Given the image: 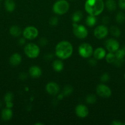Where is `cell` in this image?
<instances>
[{
    "label": "cell",
    "instance_id": "cell-14",
    "mask_svg": "<svg viewBox=\"0 0 125 125\" xmlns=\"http://www.w3.org/2000/svg\"><path fill=\"white\" fill-rule=\"evenodd\" d=\"M22 61V57L20 54L13 53L9 58V63L13 67H16L20 64Z\"/></svg>",
    "mask_w": 125,
    "mask_h": 125
},
{
    "label": "cell",
    "instance_id": "cell-6",
    "mask_svg": "<svg viewBox=\"0 0 125 125\" xmlns=\"http://www.w3.org/2000/svg\"><path fill=\"white\" fill-rule=\"evenodd\" d=\"M73 33L75 36L80 39H84L88 36V31L85 26L73 23Z\"/></svg>",
    "mask_w": 125,
    "mask_h": 125
},
{
    "label": "cell",
    "instance_id": "cell-20",
    "mask_svg": "<svg viewBox=\"0 0 125 125\" xmlns=\"http://www.w3.org/2000/svg\"><path fill=\"white\" fill-rule=\"evenodd\" d=\"M105 6L110 12H113L116 9V2L115 0H106Z\"/></svg>",
    "mask_w": 125,
    "mask_h": 125
},
{
    "label": "cell",
    "instance_id": "cell-3",
    "mask_svg": "<svg viewBox=\"0 0 125 125\" xmlns=\"http://www.w3.org/2000/svg\"><path fill=\"white\" fill-rule=\"evenodd\" d=\"M69 9V4L66 0H58L53 6V11L56 15H62Z\"/></svg>",
    "mask_w": 125,
    "mask_h": 125
},
{
    "label": "cell",
    "instance_id": "cell-2",
    "mask_svg": "<svg viewBox=\"0 0 125 125\" xmlns=\"http://www.w3.org/2000/svg\"><path fill=\"white\" fill-rule=\"evenodd\" d=\"M105 3L103 0H86L85 10L88 15L93 16L99 15L103 12Z\"/></svg>",
    "mask_w": 125,
    "mask_h": 125
},
{
    "label": "cell",
    "instance_id": "cell-33",
    "mask_svg": "<svg viewBox=\"0 0 125 125\" xmlns=\"http://www.w3.org/2000/svg\"><path fill=\"white\" fill-rule=\"evenodd\" d=\"M47 43H48L47 40V39H45V38L44 37L41 38V39H40V40H39V44H40V46H45Z\"/></svg>",
    "mask_w": 125,
    "mask_h": 125
},
{
    "label": "cell",
    "instance_id": "cell-42",
    "mask_svg": "<svg viewBox=\"0 0 125 125\" xmlns=\"http://www.w3.org/2000/svg\"><path fill=\"white\" fill-rule=\"evenodd\" d=\"M124 78H125V74H124Z\"/></svg>",
    "mask_w": 125,
    "mask_h": 125
},
{
    "label": "cell",
    "instance_id": "cell-23",
    "mask_svg": "<svg viewBox=\"0 0 125 125\" xmlns=\"http://www.w3.org/2000/svg\"><path fill=\"white\" fill-rule=\"evenodd\" d=\"M83 17V13L80 10H77L72 14V20L74 23H78L82 20Z\"/></svg>",
    "mask_w": 125,
    "mask_h": 125
},
{
    "label": "cell",
    "instance_id": "cell-9",
    "mask_svg": "<svg viewBox=\"0 0 125 125\" xmlns=\"http://www.w3.org/2000/svg\"><path fill=\"white\" fill-rule=\"evenodd\" d=\"M109 29L105 24L99 25L94 29V35L98 39H102L107 37L109 34Z\"/></svg>",
    "mask_w": 125,
    "mask_h": 125
},
{
    "label": "cell",
    "instance_id": "cell-18",
    "mask_svg": "<svg viewBox=\"0 0 125 125\" xmlns=\"http://www.w3.org/2000/svg\"><path fill=\"white\" fill-rule=\"evenodd\" d=\"M15 2L13 0H5L4 7L7 12H13L15 9Z\"/></svg>",
    "mask_w": 125,
    "mask_h": 125
},
{
    "label": "cell",
    "instance_id": "cell-31",
    "mask_svg": "<svg viewBox=\"0 0 125 125\" xmlns=\"http://www.w3.org/2000/svg\"><path fill=\"white\" fill-rule=\"evenodd\" d=\"M49 23L51 26H56L58 24V18L56 17H52L49 20Z\"/></svg>",
    "mask_w": 125,
    "mask_h": 125
},
{
    "label": "cell",
    "instance_id": "cell-40",
    "mask_svg": "<svg viewBox=\"0 0 125 125\" xmlns=\"http://www.w3.org/2000/svg\"><path fill=\"white\" fill-rule=\"evenodd\" d=\"M25 43V39L24 37L22 38V39H20L19 40V43L20 44V45H23Z\"/></svg>",
    "mask_w": 125,
    "mask_h": 125
},
{
    "label": "cell",
    "instance_id": "cell-28",
    "mask_svg": "<svg viewBox=\"0 0 125 125\" xmlns=\"http://www.w3.org/2000/svg\"><path fill=\"white\" fill-rule=\"evenodd\" d=\"M86 102L88 104H94L96 101V96L93 94H89L86 96Z\"/></svg>",
    "mask_w": 125,
    "mask_h": 125
},
{
    "label": "cell",
    "instance_id": "cell-7",
    "mask_svg": "<svg viewBox=\"0 0 125 125\" xmlns=\"http://www.w3.org/2000/svg\"><path fill=\"white\" fill-rule=\"evenodd\" d=\"M23 37L27 40H33L39 35V31L36 27L29 26L25 28L22 32Z\"/></svg>",
    "mask_w": 125,
    "mask_h": 125
},
{
    "label": "cell",
    "instance_id": "cell-22",
    "mask_svg": "<svg viewBox=\"0 0 125 125\" xmlns=\"http://www.w3.org/2000/svg\"><path fill=\"white\" fill-rule=\"evenodd\" d=\"M86 24L89 27H93L96 24L97 22V19L95 16L88 15V17H87L85 20Z\"/></svg>",
    "mask_w": 125,
    "mask_h": 125
},
{
    "label": "cell",
    "instance_id": "cell-5",
    "mask_svg": "<svg viewBox=\"0 0 125 125\" xmlns=\"http://www.w3.org/2000/svg\"><path fill=\"white\" fill-rule=\"evenodd\" d=\"M78 54L83 58H89L93 54V48L90 44L83 43L78 46Z\"/></svg>",
    "mask_w": 125,
    "mask_h": 125
},
{
    "label": "cell",
    "instance_id": "cell-38",
    "mask_svg": "<svg viewBox=\"0 0 125 125\" xmlns=\"http://www.w3.org/2000/svg\"><path fill=\"white\" fill-rule=\"evenodd\" d=\"M6 107L7 108H12L13 107V103L12 101H8V102H6Z\"/></svg>",
    "mask_w": 125,
    "mask_h": 125
},
{
    "label": "cell",
    "instance_id": "cell-39",
    "mask_svg": "<svg viewBox=\"0 0 125 125\" xmlns=\"http://www.w3.org/2000/svg\"><path fill=\"white\" fill-rule=\"evenodd\" d=\"M112 125H123V123H121V122H120L119 120H113L112 123Z\"/></svg>",
    "mask_w": 125,
    "mask_h": 125
},
{
    "label": "cell",
    "instance_id": "cell-21",
    "mask_svg": "<svg viewBox=\"0 0 125 125\" xmlns=\"http://www.w3.org/2000/svg\"><path fill=\"white\" fill-rule=\"evenodd\" d=\"M109 31L110 32V34H111V35L113 36L114 37H119L121 34V30L116 26H111Z\"/></svg>",
    "mask_w": 125,
    "mask_h": 125
},
{
    "label": "cell",
    "instance_id": "cell-45",
    "mask_svg": "<svg viewBox=\"0 0 125 125\" xmlns=\"http://www.w3.org/2000/svg\"><path fill=\"white\" fill-rule=\"evenodd\" d=\"M0 1H2V0H0Z\"/></svg>",
    "mask_w": 125,
    "mask_h": 125
},
{
    "label": "cell",
    "instance_id": "cell-32",
    "mask_svg": "<svg viewBox=\"0 0 125 125\" xmlns=\"http://www.w3.org/2000/svg\"><path fill=\"white\" fill-rule=\"evenodd\" d=\"M124 62V59H115V61L113 62V64L115 65L116 67H121V65H123Z\"/></svg>",
    "mask_w": 125,
    "mask_h": 125
},
{
    "label": "cell",
    "instance_id": "cell-25",
    "mask_svg": "<svg viewBox=\"0 0 125 125\" xmlns=\"http://www.w3.org/2000/svg\"><path fill=\"white\" fill-rule=\"evenodd\" d=\"M116 59H123L125 57V49L124 48L120 49L119 48L115 52H114Z\"/></svg>",
    "mask_w": 125,
    "mask_h": 125
},
{
    "label": "cell",
    "instance_id": "cell-35",
    "mask_svg": "<svg viewBox=\"0 0 125 125\" xmlns=\"http://www.w3.org/2000/svg\"><path fill=\"white\" fill-rule=\"evenodd\" d=\"M118 6L121 9L125 10V0H118Z\"/></svg>",
    "mask_w": 125,
    "mask_h": 125
},
{
    "label": "cell",
    "instance_id": "cell-13",
    "mask_svg": "<svg viewBox=\"0 0 125 125\" xmlns=\"http://www.w3.org/2000/svg\"><path fill=\"white\" fill-rule=\"evenodd\" d=\"M29 76L33 78H38L42 75V70L37 65L31 66L28 70Z\"/></svg>",
    "mask_w": 125,
    "mask_h": 125
},
{
    "label": "cell",
    "instance_id": "cell-26",
    "mask_svg": "<svg viewBox=\"0 0 125 125\" xmlns=\"http://www.w3.org/2000/svg\"><path fill=\"white\" fill-rule=\"evenodd\" d=\"M105 58L107 63H113L114 61H115L116 57H115V55L114 52H109L107 54H106Z\"/></svg>",
    "mask_w": 125,
    "mask_h": 125
},
{
    "label": "cell",
    "instance_id": "cell-24",
    "mask_svg": "<svg viewBox=\"0 0 125 125\" xmlns=\"http://www.w3.org/2000/svg\"><path fill=\"white\" fill-rule=\"evenodd\" d=\"M115 20L119 24H122L125 21V14L123 12H118L115 16Z\"/></svg>",
    "mask_w": 125,
    "mask_h": 125
},
{
    "label": "cell",
    "instance_id": "cell-29",
    "mask_svg": "<svg viewBox=\"0 0 125 125\" xmlns=\"http://www.w3.org/2000/svg\"><path fill=\"white\" fill-rule=\"evenodd\" d=\"M13 98V95L12 93L11 92H7L6 94L4 97V100L5 103L8 102V101H12Z\"/></svg>",
    "mask_w": 125,
    "mask_h": 125
},
{
    "label": "cell",
    "instance_id": "cell-44",
    "mask_svg": "<svg viewBox=\"0 0 125 125\" xmlns=\"http://www.w3.org/2000/svg\"><path fill=\"white\" fill-rule=\"evenodd\" d=\"M123 125H125V123H123Z\"/></svg>",
    "mask_w": 125,
    "mask_h": 125
},
{
    "label": "cell",
    "instance_id": "cell-4",
    "mask_svg": "<svg viewBox=\"0 0 125 125\" xmlns=\"http://www.w3.org/2000/svg\"><path fill=\"white\" fill-rule=\"evenodd\" d=\"M40 48L36 44L29 43L24 48V52L26 56L30 59H36L40 54Z\"/></svg>",
    "mask_w": 125,
    "mask_h": 125
},
{
    "label": "cell",
    "instance_id": "cell-15",
    "mask_svg": "<svg viewBox=\"0 0 125 125\" xmlns=\"http://www.w3.org/2000/svg\"><path fill=\"white\" fill-rule=\"evenodd\" d=\"M106 51L103 48L99 47L97 48L94 51H93V56L96 60H101L105 58L106 56Z\"/></svg>",
    "mask_w": 125,
    "mask_h": 125
},
{
    "label": "cell",
    "instance_id": "cell-17",
    "mask_svg": "<svg viewBox=\"0 0 125 125\" xmlns=\"http://www.w3.org/2000/svg\"><path fill=\"white\" fill-rule=\"evenodd\" d=\"M9 33L12 36L14 37H18L22 34V31L20 27H18V26L13 25L10 28Z\"/></svg>",
    "mask_w": 125,
    "mask_h": 125
},
{
    "label": "cell",
    "instance_id": "cell-12",
    "mask_svg": "<svg viewBox=\"0 0 125 125\" xmlns=\"http://www.w3.org/2000/svg\"><path fill=\"white\" fill-rule=\"evenodd\" d=\"M45 90L49 95L55 96L60 92V87L55 82H49L46 85Z\"/></svg>",
    "mask_w": 125,
    "mask_h": 125
},
{
    "label": "cell",
    "instance_id": "cell-41",
    "mask_svg": "<svg viewBox=\"0 0 125 125\" xmlns=\"http://www.w3.org/2000/svg\"><path fill=\"white\" fill-rule=\"evenodd\" d=\"M35 125H43L42 123H35Z\"/></svg>",
    "mask_w": 125,
    "mask_h": 125
},
{
    "label": "cell",
    "instance_id": "cell-10",
    "mask_svg": "<svg viewBox=\"0 0 125 125\" xmlns=\"http://www.w3.org/2000/svg\"><path fill=\"white\" fill-rule=\"evenodd\" d=\"M105 46L109 52H115L120 48V43L116 39H109L105 41Z\"/></svg>",
    "mask_w": 125,
    "mask_h": 125
},
{
    "label": "cell",
    "instance_id": "cell-37",
    "mask_svg": "<svg viewBox=\"0 0 125 125\" xmlns=\"http://www.w3.org/2000/svg\"><path fill=\"white\" fill-rule=\"evenodd\" d=\"M19 78L20 79H22V80H25V79L27 78V74H26L25 73H22L20 74Z\"/></svg>",
    "mask_w": 125,
    "mask_h": 125
},
{
    "label": "cell",
    "instance_id": "cell-11",
    "mask_svg": "<svg viewBox=\"0 0 125 125\" xmlns=\"http://www.w3.org/2000/svg\"><path fill=\"white\" fill-rule=\"evenodd\" d=\"M75 112L77 117L82 118L87 117L89 114V111L87 106L82 104H80L76 106Z\"/></svg>",
    "mask_w": 125,
    "mask_h": 125
},
{
    "label": "cell",
    "instance_id": "cell-43",
    "mask_svg": "<svg viewBox=\"0 0 125 125\" xmlns=\"http://www.w3.org/2000/svg\"><path fill=\"white\" fill-rule=\"evenodd\" d=\"M1 103H0V106H1Z\"/></svg>",
    "mask_w": 125,
    "mask_h": 125
},
{
    "label": "cell",
    "instance_id": "cell-8",
    "mask_svg": "<svg viewBox=\"0 0 125 125\" xmlns=\"http://www.w3.org/2000/svg\"><path fill=\"white\" fill-rule=\"evenodd\" d=\"M96 94L98 96L104 98H109L112 95V90L107 85L104 84H100L96 89Z\"/></svg>",
    "mask_w": 125,
    "mask_h": 125
},
{
    "label": "cell",
    "instance_id": "cell-1",
    "mask_svg": "<svg viewBox=\"0 0 125 125\" xmlns=\"http://www.w3.org/2000/svg\"><path fill=\"white\" fill-rule=\"evenodd\" d=\"M73 53V46L68 41L62 40L55 47V54L59 59H67Z\"/></svg>",
    "mask_w": 125,
    "mask_h": 125
},
{
    "label": "cell",
    "instance_id": "cell-30",
    "mask_svg": "<svg viewBox=\"0 0 125 125\" xmlns=\"http://www.w3.org/2000/svg\"><path fill=\"white\" fill-rule=\"evenodd\" d=\"M100 79L101 81V82H102V83H107V82H108L110 80V74L108 73H104V74H102L101 75Z\"/></svg>",
    "mask_w": 125,
    "mask_h": 125
},
{
    "label": "cell",
    "instance_id": "cell-36",
    "mask_svg": "<svg viewBox=\"0 0 125 125\" xmlns=\"http://www.w3.org/2000/svg\"><path fill=\"white\" fill-rule=\"evenodd\" d=\"M88 63L91 66H95L97 64V61L95 58L94 57V59H90L88 61Z\"/></svg>",
    "mask_w": 125,
    "mask_h": 125
},
{
    "label": "cell",
    "instance_id": "cell-34",
    "mask_svg": "<svg viewBox=\"0 0 125 125\" xmlns=\"http://www.w3.org/2000/svg\"><path fill=\"white\" fill-rule=\"evenodd\" d=\"M110 18H109V17H108V16H104V17H102V22L103 23V24H109V22H110Z\"/></svg>",
    "mask_w": 125,
    "mask_h": 125
},
{
    "label": "cell",
    "instance_id": "cell-19",
    "mask_svg": "<svg viewBox=\"0 0 125 125\" xmlns=\"http://www.w3.org/2000/svg\"><path fill=\"white\" fill-rule=\"evenodd\" d=\"M52 67L56 72H60L64 68V63L61 60H55L52 63Z\"/></svg>",
    "mask_w": 125,
    "mask_h": 125
},
{
    "label": "cell",
    "instance_id": "cell-27",
    "mask_svg": "<svg viewBox=\"0 0 125 125\" xmlns=\"http://www.w3.org/2000/svg\"><path fill=\"white\" fill-rule=\"evenodd\" d=\"M73 92V88L72 87V86L69 85H66V86L64 87L63 90H62V95L64 96H68L71 95V94Z\"/></svg>",
    "mask_w": 125,
    "mask_h": 125
},
{
    "label": "cell",
    "instance_id": "cell-16",
    "mask_svg": "<svg viewBox=\"0 0 125 125\" xmlns=\"http://www.w3.org/2000/svg\"><path fill=\"white\" fill-rule=\"evenodd\" d=\"M13 116V112L11 108H4L1 111V118L2 120L7 122L9 121Z\"/></svg>",
    "mask_w": 125,
    "mask_h": 125
}]
</instances>
